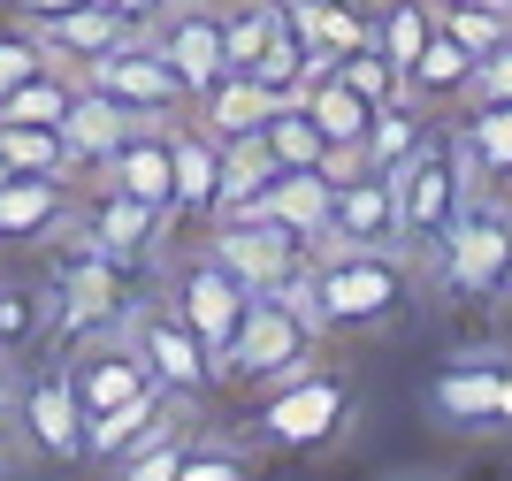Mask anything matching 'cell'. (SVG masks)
Segmentation results:
<instances>
[{
    "mask_svg": "<svg viewBox=\"0 0 512 481\" xmlns=\"http://www.w3.org/2000/svg\"><path fill=\"white\" fill-rule=\"evenodd\" d=\"M459 138H467L474 168H482V184H490V191H512V100H497V107H467Z\"/></svg>",
    "mask_w": 512,
    "mask_h": 481,
    "instance_id": "f1b7e54d",
    "label": "cell"
},
{
    "mask_svg": "<svg viewBox=\"0 0 512 481\" xmlns=\"http://www.w3.org/2000/svg\"><path fill=\"white\" fill-rule=\"evenodd\" d=\"M8 176H16V168H8V161H0V184H8Z\"/></svg>",
    "mask_w": 512,
    "mask_h": 481,
    "instance_id": "f6af8a7d",
    "label": "cell"
},
{
    "mask_svg": "<svg viewBox=\"0 0 512 481\" xmlns=\"http://www.w3.org/2000/svg\"><path fill=\"white\" fill-rule=\"evenodd\" d=\"M169 146H176V214L169 222H207L214 214V176H222V138L184 107V115H169Z\"/></svg>",
    "mask_w": 512,
    "mask_h": 481,
    "instance_id": "ac0fdd59",
    "label": "cell"
},
{
    "mask_svg": "<svg viewBox=\"0 0 512 481\" xmlns=\"http://www.w3.org/2000/svg\"><path fill=\"white\" fill-rule=\"evenodd\" d=\"M77 230H85L92 245H100L107 260H115V268H146V260H153V245L169 237V214L92 176V191L77 199Z\"/></svg>",
    "mask_w": 512,
    "mask_h": 481,
    "instance_id": "7c38bea8",
    "label": "cell"
},
{
    "mask_svg": "<svg viewBox=\"0 0 512 481\" xmlns=\"http://www.w3.org/2000/svg\"><path fill=\"white\" fill-rule=\"evenodd\" d=\"M77 214V184L62 176H8L0 184V245H39Z\"/></svg>",
    "mask_w": 512,
    "mask_h": 481,
    "instance_id": "d6986e66",
    "label": "cell"
},
{
    "mask_svg": "<svg viewBox=\"0 0 512 481\" xmlns=\"http://www.w3.org/2000/svg\"><path fill=\"white\" fill-rule=\"evenodd\" d=\"M390 184H398V222H406V252L436 260V245L451 237V222L467 214V199L482 191V168H474L467 138L459 123H428L421 146L406 161L390 168Z\"/></svg>",
    "mask_w": 512,
    "mask_h": 481,
    "instance_id": "7a4b0ae2",
    "label": "cell"
},
{
    "mask_svg": "<svg viewBox=\"0 0 512 481\" xmlns=\"http://www.w3.org/2000/svg\"><path fill=\"white\" fill-rule=\"evenodd\" d=\"M421 130H428V107H413V100L375 107V115H367V138H360V168H398L421 146Z\"/></svg>",
    "mask_w": 512,
    "mask_h": 481,
    "instance_id": "4dcf8cb0",
    "label": "cell"
},
{
    "mask_svg": "<svg viewBox=\"0 0 512 481\" xmlns=\"http://www.w3.org/2000/svg\"><path fill=\"white\" fill-rule=\"evenodd\" d=\"M352 413H360V382H352V367L314 359V367H299L291 382L260 390L253 443H260V451H283V459H321V451H337V443H344Z\"/></svg>",
    "mask_w": 512,
    "mask_h": 481,
    "instance_id": "3957f363",
    "label": "cell"
},
{
    "mask_svg": "<svg viewBox=\"0 0 512 481\" xmlns=\"http://www.w3.org/2000/svg\"><path fill=\"white\" fill-rule=\"evenodd\" d=\"M39 31V46L54 54L62 69H85L92 54H107V46H123V39H138L107 0H85V8H62V16H46V23H31Z\"/></svg>",
    "mask_w": 512,
    "mask_h": 481,
    "instance_id": "7402d4cb",
    "label": "cell"
},
{
    "mask_svg": "<svg viewBox=\"0 0 512 481\" xmlns=\"http://www.w3.org/2000/svg\"><path fill=\"white\" fill-rule=\"evenodd\" d=\"M337 77L360 92L367 107H390V100H406V69L390 62L383 46L367 39V46H352V54H337Z\"/></svg>",
    "mask_w": 512,
    "mask_h": 481,
    "instance_id": "e575fe53",
    "label": "cell"
},
{
    "mask_svg": "<svg viewBox=\"0 0 512 481\" xmlns=\"http://www.w3.org/2000/svg\"><path fill=\"white\" fill-rule=\"evenodd\" d=\"M245 283H237L222 260H214L207 245H192L184 252V268H176V283H169V306L184 321L199 329V344H207V359H222L230 352V336H237V321H245Z\"/></svg>",
    "mask_w": 512,
    "mask_h": 481,
    "instance_id": "8fae6325",
    "label": "cell"
},
{
    "mask_svg": "<svg viewBox=\"0 0 512 481\" xmlns=\"http://www.w3.org/2000/svg\"><path fill=\"white\" fill-rule=\"evenodd\" d=\"M436 31H451V39L482 62V54H497V46L512 39V8L505 0H436Z\"/></svg>",
    "mask_w": 512,
    "mask_h": 481,
    "instance_id": "1f68e13d",
    "label": "cell"
},
{
    "mask_svg": "<svg viewBox=\"0 0 512 481\" xmlns=\"http://www.w3.org/2000/svg\"><path fill=\"white\" fill-rule=\"evenodd\" d=\"M77 77L100 84L107 100L138 107V115H184V107H192V92H184V77H176V62L146 39V31L123 39V46H107V54H92Z\"/></svg>",
    "mask_w": 512,
    "mask_h": 481,
    "instance_id": "ba28073f",
    "label": "cell"
},
{
    "mask_svg": "<svg viewBox=\"0 0 512 481\" xmlns=\"http://www.w3.org/2000/svg\"><path fill=\"white\" fill-rule=\"evenodd\" d=\"M321 321L306 314V306H291L283 291H253L245 298V321H237L230 352L214 359V375H222V390H237V398H260V390H276V382H291L299 367H314L321 359Z\"/></svg>",
    "mask_w": 512,
    "mask_h": 481,
    "instance_id": "277c9868",
    "label": "cell"
},
{
    "mask_svg": "<svg viewBox=\"0 0 512 481\" xmlns=\"http://www.w3.org/2000/svg\"><path fill=\"white\" fill-rule=\"evenodd\" d=\"M184 405H199V398H176V390H161V382H146L138 398H123V405H107V413H92L85 420V466H115L123 451H138V443L161 428V420H176Z\"/></svg>",
    "mask_w": 512,
    "mask_h": 481,
    "instance_id": "2e32d148",
    "label": "cell"
},
{
    "mask_svg": "<svg viewBox=\"0 0 512 481\" xmlns=\"http://www.w3.org/2000/svg\"><path fill=\"white\" fill-rule=\"evenodd\" d=\"M8 413H16V398H8V359H0V428H8Z\"/></svg>",
    "mask_w": 512,
    "mask_h": 481,
    "instance_id": "7bdbcfd3",
    "label": "cell"
},
{
    "mask_svg": "<svg viewBox=\"0 0 512 481\" xmlns=\"http://www.w3.org/2000/svg\"><path fill=\"white\" fill-rule=\"evenodd\" d=\"M8 466H16V451H8V443H0V474H8Z\"/></svg>",
    "mask_w": 512,
    "mask_h": 481,
    "instance_id": "ee69618b",
    "label": "cell"
},
{
    "mask_svg": "<svg viewBox=\"0 0 512 481\" xmlns=\"http://www.w3.org/2000/svg\"><path fill=\"white\" fill-rule=\"evenodd\" d=\"M268 184H276V153L260 146V138L222 146V176H214V214H207V222H222V214H253L260 199H268Z\"/></svg>",
    "mask_w": 512,
    "mask_h": 481,
    "instance_id": "d4e9b609",
    "label": "cell"
},
{
    "mask_svg": "<svg viewBox=\"0 0 512 481\" xmlns=\"http://www.w3.org/2000/svg\"><path fill=\"white\" fill-rule=\"evenodd\" d=\"M428 268L459 306H512V191H474Z\"/></svg>",
    "mask_w": 512,
    "mask_h": 481,
    "instance_id": "5b68a950",
    "label": "cell"
},
{
    "mask_svg": "<svg viewBox=\"0 0 512 481\" xmlns=\"http://www.w3.org/2000/svg\"><path fill=\"white\" fill-rule=\"evenodd\" d=\"M321 245H398L406 252V222H398V184H390V168H352V176H337L329 230L314 237V252Z\"/></svg>",
    "mask_w": 512,
    "mask_h": 481,
    "instance_id": "4fadbf2b",
    "label": "cell"
},
{
    "mask_svg": "<svg viewBox=\"0 0 512 481\" xmlns=\"http://www.w3.org/2000/svg\"><path fill=\"white\" fill-rule=\"evenodd\" d=\"M207 252L245 283V291H276V283H291V275L314 260V245H306L299 230H283L276 214H260V207L207 222Z\"/></svg>",
    "mask_w": 512,
    "mask_h": 481,
    "instance_id": "52a82bcc",
    "label": "cell"
},
{
    "mask_svg": "<svg viewBox=\"0 0 512 481\" xmlns=\"http://www.w3.org/2000/svg\"><path fill=\"white\" fill-rule=\"evenodd\" d=\"M329 199H337V176H329V168H276L260 214H276L283 230H299L306 245H314V237L329 230Z\"/></svg>",
    "mask_w": 512,
    "mask_h": 481,
    "instance_id": "cb8c5ba5",
    "label": "cell"
},
{
    "mask_svg": "<svg viewBox=\"0 0 512 481\" xmlns=\"http://www.w3.org/2000/svg\"><path fill=\"white\" fill-rule=\"evenodd\" d=\"M8 428L23 436L31 459H54V466L85 459V405H77V382H69V359L62 352L16 382V413H8Z\"/></svg>",
    "mask_w": 512,
    "mask_h": 481,
    "instance_id": "8992f818",
    "label": "cell"
},
{
    "mask_svg": "<svg viewBox=\"0 0 512 481\" xmlns=\"http://www.w3.org/2000/svg\"><path fill=\"white\" fill-rule=\"evenodd\" d=\"M138 123H146L138 107L107 100L100 84H85V77H77V100H69V115H62V146H69V161H77V176H92V168H100L107 153L123 146V138H130Z\"/></svg>",
    "mask_w": 512,
    "mask_h": 481,
    "instance_id": "e0dca14e",
    "label": "cell"
},
{
    "mask_svg": "<svg viewBox=\"0 0 512 481\" xmlns=\"http://www.w3.org/2000/svg\"><path fill=\"white\" fill-rule=\"evenodd\" d=\"M123 329H130V344L146 352V367H153V382H161V390H176V398H199V405L222 390V375H214V359H207V344H199V329L176 314V306L123 314Z\"/></svg>",
    "mask_w": 512,
    "mask_h": 481,
    "instance_id": "30bf717a",
    "label": "cell"
},
{
    "mask_svg": "<svg viewBox=\"0 0 512 481\" xmlns=\"http://www.w3.org/2000/svg\"><path fill=\"white\" fill-rule=\"evenodd\" d=\"M260 146L276 153V168H321V161H329V138H321V123L306 115L299 100H283L276 115H268V130H260Z\"/></svg>",
    "mask_w": 512,
    "mask_h": 481,
    "instance_id": "d6a6232c",
    "label": "cell"
},
{
    "mask_svg": "<svg viewBox=\"0 0 512 481\" xmlns=\"http://www.w3.org/2000/svg\"><path fill=\"white\" fill-rule=\"evenodd\" d=\"M497 436H512V367H505V390H497Z\"/></svg>",
    "mask_w": 512,
    "mask_h": 481,
    "instance_id": "b9f144b4",
    "label": "cell"
},
{
    "mask_svg": "<svg viewBox=\"0 0 512 481\" xmlns=\"http://www.w3.org/2000/svg\"><path fill=\"white\" fill-rule=\"evenodd\" d=\"M245 77L268 84L276 100H299V92H306V39H299V31L268 39V54H253V62H245Z\"/></svg>",
    "mask_w": 512,
    "mask_h": 481,
    "instance_id": "d590c367",
    "label": "cell"
},
{
    "mask_svg": "<svg viewBox=\"0 0 512 481\" xmlns=\"http://www.w3.org/2000/svg\"><path fill=\"white\" fill-rule=\"evenodd\" d=\"M107 8H115V16H123L130 31H153V23H161V8H169V0H107Z\"/></svg>",
    "mask_w": 512,
    "mask_h": 481,
    "instance_id": "ab89813d",
    "label": "cell"
},
{
    "mask_svg": "<svg viewBox=\"0 0 512 481\" xmlns=\"http://www.w3.org/2000/svg\"><path fill=\"white\" fill-rule=\"evenodd\" d=\"M253 474V451L245 443H214L207 428H199L192 443H184V459H176V481H237Z\"/></svg>",
    "mask_w": 512,
    "mask_h": 481,
    "instance_id": "8d00e7d4",
    "label": "cell"
},
{
    "mask_svg": "<svg viewBox=\"0 0 512 481\" xmlns=\"http://www.w3.org/2000/svg\"><path fill=\"white\" fill-rule=\"evenodd\" d=\"M306 275L329 336H383L413 306V252L398 245H321Z\"/></svg>",
    "mask_w": 512,
    "mask_h": 481,
    "instance_id": "6da1fadb",
    "label": "cell"
},
{
    "mask_svg": "<svg viewBox=\"0 0 512 481\" xmlns=\"http://www.w3.org/2000/svg\"><path fill=\"white\" fill-rule=\"evenodd\" d=\"M467 84H474V54L451 39V31H436L406 62V100L428 107V115H459V107H467Z\"/></svg>",
    "mask_w": 512,
    "mask_h": 481,
    "instance_id": "ffe728a7",
    "label": "cell"
},
{
    "mask_svg": "<svg viewBox=\"0 0 512 481\" xmlns=\"http://www.w3.org/2000/svg\"><path fill=\"white\" fill-rule=\"evenodd\" d=\"M299 107H306V115L321 123L329 153H337V146H344V153H360V138H367V115H375V107H367L360 92H352V84L337 77V69H329L321 84H306V92H299Z\"/></svg>",
    "mask_w": 512,
    "mask_h": 481,
    "instance_id": "4316f807",
    "label": "cell"
},
{
    "mask_svg": "<svg viewBox=\"0 0 512 481\" xmlns=\"http://www.w3.org/2000/svg\"><path fill=\"white\" fill-rule=\"evenodd\" d=\"M276 107H283V100L268 92V84H253L245 69H230V77H214L207 92L192 100V115H199V123L214 130V138H222V146H237V138H260Z\"/></svg>",
    "mask_w": 512,
    "mask_h": 481,
    "instance_id": "44dd1931",
    "label": "cell"
},
{
    "mask_svg": "<svg viewBox=\"0 0 512 481\" xmlns=\"http://www.w3.org/2000/svg\"><path fill=\"white\" fill-rule=\"evenodd\" d=\"M69 100H77V69L46 62L39 77H23L16 92H0V123H54V130H62Z\"/></svg>",
    "mask_w": 512,
    "mask_h": 481,
    "instance_id": "f546056e",
    "label": "cell"
},
{
    "mask_svg": "<svg viewBox=\"0 0 512 481\" xmlns=\"http://www.w3.org/2000/svg\"><path fill=\"white\" fill-rule=\"evenodd\" d=\"M505 8H512V0H505Z\"/></svg>",
    "mask_w": 512,
    "mask_h": 481,
    "instance_id": "bcb514c9",
    "label": "cell"
},
{
    "mask_svg": "<svg viewBox=\"0 0 512 481\" xmlns=\"http://www.w3.org/2000/svg\"><path fill=\"white\" fill-rule=\"evenodd\" d=\"M161 54L176 62V77H184V92H207L214 77H230V46H222V0H169L161 8V23L146 31Z\"/></svg>",
    "mask_w": 512,
    "mask_h": 481,
    "instance_id": "5bb4252c",
    "label": "cell"
},
{
    "mask_svg": "<svg viewBox=\"0 0 512 481\" xmlns=\"http://www.w3.org/2000/svg\"><path fill=\"white\" fill-rule=\"evenodd\" d=\"M46 62H54V54L39 46V31H31V23H0V92H16V84L39 77Z\"/></svg>",
    "mask_w": 512,
    "mask_h": 481,
    "instance_id": "74e56055",
    "label": "cell"
},
{
    "mask_svg": "<svg viewBox=\"0 0 512 481\" xmlns=\"http://www.w3.org/2000/svg\"><path fill=\"white\" fill-rule=\"evenodd\" d=\"M291 31H299L314 54H352V46L375 39V0H291Z\"/></svg>",
    "mask_w": 512,
    "mask_h": 481,
    "instance_id": "603a6c76",
    "label": "cell"
},
{
    "mask_svg": "<svg viewBox=\"0 0 512 481\" xmlns=\"http://www.w3.org/2000/svg\"><path fill=\"white\" fill-rule=\"evenodd\" d=\"M100 184L130 191V199H146V207L176 214V146H169V115H146V123L130 130L123 146L107 153L100 168H92Z\"/></svg>",
    "mask_w": 512,
    "mask_h": 481,
    "instance_id": "9a60e30c",
    "label": "cell"
},
{
    "mask_svg": "<svg viewBox=\"0 0 512 481\" xmlns=\"http://www.w3.org/2000/svg\"><path fill=\"white\" fill-rule=\"evenodd\" d=\"M46 329H54V291H39V283H0V359L16 367V359L46 352Z\"/></svg>",
    "mask_w": 512,
    "mask_h": 481,
    "instance_id": "484cf974",
    "label": "cell"
},
{
    "mask_svg": "<svg viewBox=\"0 0 512 481\" xmlns=\"http://www.w3.org/2000/svg\"><path fill=\"white\" fill-rule=\"evenodd\" d=\"M512 352H459L428 375V420L444 436H497V390Z\"/></svg>",
    "mask_w": 512,
    "mask_h": 481,
    "instance_id": "9c48e42d",
    "label": "cell"
},
{
    "mask_svg": "<svg viewBox=\"0 0 512 481\" xmlns=\"http://www.w3.org/2000/svg\"><path fill=\"white\" fill-rule=\"evenodd\" d=\"M0 161L16 168V176H62V184H85L54 123H0Z\"/></svg>",
    "mask_w": 512,
    "mask_h": 481,
    "instance_id": "83f0119b",
    "label": "cell"
},
{
    "mask_svg": "<svg viewBox=\"0 0 512 481\" xmlns=\"http://www.w3.org/2000/svg\"><path fill=\"white\" fill-rule=\"evenodd\" d=\"M62 8H85V0H8L16 23H46V16H62Z\"/></svg>",
    "mask_w": 512,
    "mask_h": 481,
    "instance_id": "60d3db41",
    "label": "cell"
},
{
    "mask_svg": "<svg viewBox=\"0 0 512 481\" xmlns=\"http://www.w3.org/2000/svg\"><path fill=\"white\" fill-rule=\"evenodd\" d=\"M497 100H512V39L497 46V54H482L474 62V84H467V107H497ZM459 107V115H467Z\"/></svg>",
    "mask_w": 512,
    "mask_h": 481,
    "instance_id": "f35d334b",
    "label": "cell"
},
{
    "mask_svg": "<svg viewBox=\"0 0 512 481\" xmlns=\"http://www.w3.org/2000/svg\"><path fill=\"white\" fill-rule=\"evenodd\" d=\"M436 39V0H375V46L406 69L421 46Z\"/></svg>",
    "mask_w": 512,
    "mask_h": 481,
    "instance_id": "836d02e7",
    "label": "cell"
}]
</instances>
